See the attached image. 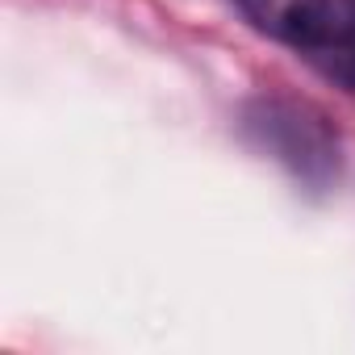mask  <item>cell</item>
<instances>
[{
    "mask_svg": "<svg viewBox=\"0 0 355 355\" xmlns=\"http://www.w3.org/2000/svg\"><path fill=\"white\" fill-rule=\"evenodd\" d=\"M247 134L280 159L301 184L326 189L338 171V134L305 101H255L247 109Z\"/></svg>",
    "mask_w": 355,
    "mask_h": 355,
    "instance_id": "2",
    "label": "cell"
},
{
    "mask_svg": "<svg viewBox=\"0 0 355 355\" xmlns=\"http://www.w3.org/2000/svg\"><path fill=\"white\" fill-rule=\"evenodd\" d=\"M251 30L355 96V0H234Z\"/></svg>",
    "mask_w": 355,
    "mask_h": 355,
    "instance_id": "1",
    "label": "cell"
}]
</instances>
